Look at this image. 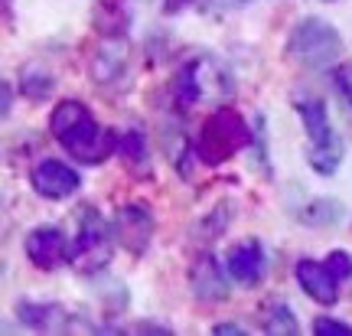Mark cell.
<instances>
[{"label": "cell", "mask_w": 352, "mask_h": 336, "mask_svg": "<svg viewBox=\"0 0 352 336\" xmlns=\"http://www.w3.org/2000/svg\"><path fill=\"white\" fill-rule=\"evenodd\" d=\"M226 268L239 284H245V287L261 284L264 271H267V255H264L261 242H258V238L235 242V245L226 251Z\"/></svg>", "instance_id": "30bf717a"}, {"label": "cell", "mask_w": 352, "mask_h": 336, "mask_svg": "<svg viewBox=\"0 0 352 336\" xmlns=\"http://www.w3.org/2000/svg\"><path fill=\"white\" fill-rule=\"evenodd\" d=\"M209 69H212V63H206V59H192V63L179 65L173 75V98L179 105H196V101L206 98Z\"/></svg>", "instance_id": "4fadbf2b"}, {"label": "cell", "mask_w": 352, "mask_h": 336, "mask_svg": "<svg viewBox=\"0 0 352 336\" xmlns=\"http://www.w3.org/2000/svg\"><path fill=\"white\" fill-rule=\"evenodd\" d=\"M346 209H342L340 200H329V196H320V200H310L297 212V219L303 225H316V229H327V225H340Z\"/></svg>", "instance_id": "2e32d148"}, {"label": "cell", "mask_w": 352, "mask_h": 336, "mask_svg": "<svg viewBox=\"0 0 352 336\" xmlns=\"http://www.w3.org/2000/svg\"><path fill=\"white\" fill-rule=\"evenodd\" d=\"M30 187L36 189L43 200H69L76 196L78 187H82V176L63 160H52V157H43V160L30 170Z\"/></svg>", "instance_id": "ba28073f"}, {"label": "cell", "mask_w": 352, "mask_h": 336, "mask_svg": "<svg viewBox=\"0 0 352 336\" xmlns=\"http://www.w3.org/2000/svg\"><path fill=\"white\" fill-rule=\"evenodd\" d=\"M327 268L336 274V281H349V277H352V255H349V251H329V255H327Z\"/></svg>", "instance_id": "d6986e66"}, {"label": "cell", "mask_w": 352, "mask_h": 336, "mask_svg": "<svg viewBox=\"0 0 352 336\" xmlns=\"http://www.w3.org/2000/svg\"><path fill=\"white\" fill-rule=\"evenodd\" d=\"M287 56L303 69H336L342 56L340 30L323 17H303L300 23L290 30Z\"/></svg>", "instance_id": "277c9868"}, {"label": "cell", "mask_w": 352, "mask_h": 336, "mask_svg": "<svg viewBox=\"0 0 352 336\" xmlns=\"http://www.w3.org/2000/svg\"><path fill=\"white\" fill-rule=\"evenodd\" d=\"M252 144H254V131L245 121V114L239 108H232V105H219L202 121L199 134H196V144H192V154L206 167H219V163L232 160L235 154H241V150L252 147Z\"/></svg>", "instance_id": "7a4b0ae2"}, {"label": "cell", "mask_w": 352, "mask_h": 336, "mask_svg": "<svg viewBox=\"0 0 352 336\" xmlns=\"http://www.w3.org/2000/svg\"><path fill=\"white\" fill-rule=\"evenodd\" d=\"M16 317L20 324L30 330H43V333H65V330H76V317L65 311L63 304H39V300H20L16 304Z\"/></svg>", "instance_id": "8fae6325"}, {"label": "cell", "mask_w": 352, "mask_h": 336, "mask_svg": "<svg viewBox=\"0 0 352 336\" xmlns=\"http://www.w3.org/2000/svg\"><path fill=\"white\" fill-rule=\"evenodd\" d=\"M3 114H10V82H3Z\"/></svg>", "instance_id": "603a6c76"}, {"label": "cell", "mask_w": 352, "mask_h": 336, "mask_svg": "<svg viewBox=\"0 0 352 336\" xmlns=\"http://www.w3.org/2000/svg\"><path fill=\"white\" fill-rule=\"evenodd\" d=\"M124 63H127V43L118 36H108L98 46V52L91 56V78L98 85L118 82V75L124 72Z\"/></svg>", "instance_id": "5bb4252c"}, {"label": "cell", "mask_w": 352, "mask_h": 336, "mask_svg": "<svg viewBox=\"0 0 352 336\" xmlns=\"http://www.w3.org/2000/svg\"><path fill=\"white\" fill-rule=\"evenodd\" d=\"M114 232L111 225L101 219L98 209L91 206H82L78 212V232L76 242H72V262L78 268H88V271H101L104 264L111 262V251H114Z\"/></svg>", "instance_id": "5b68a950"}, {"label": "cell", "mask_w": 352, "mask_h": 336, "mask_svg": "<svg viewBox=\"0 0 352 336\" xmlns=\"http://www.w3.org/2000/svg\"><path fill=\"white\" fill-rule=\"evenodd\" d=\"M333 82H336V88L342 92V98L352 105V63H342L333 69Z\"/></svg>", "instance_id": "44dd1931"}, {"label": "cell", "mask_w": 352, "mask_h": 336, "mask_svg": "<svg viewBox=\"0 0 352 336\" xmlns=\"http://www.w3.org/2000/svg\"><path fill=\"white\" fill-rule=\"evenodd\" d=\"M212 333L215 336H241L245 333V326H239V324H215Z\"/></svg>", "instance_id": "7402d4cb"}, {"label": "cell", "mask_w": 352, "mask_h": 336, "mask_svg": "<svg viewBox=\"0 0 352 336\" xmlns=\"http://www.w3.org/2000/svg\"><path fill=\"white\" fill-rule=\"evenodd\" d=\"M153 209L147 202H127L114 216V235L121 242V249H127L131 255H144L151 249L153 238Z\"/></svg>", "instance_id": "52a82bcc"}, {"label": "cell", "mask_w": 352, "mask_h": 336, "mask_svg": "<svg viewBox=\"0 0 352 336\" xmlns=\"http://www.w3.org/2000/svg\"><path fill=\"white\" fill-rule=\"evenodd\" d=\"M261 330L271 336H294L297 333V317L284 300H267L261 311Z\"/></svg>", "instance_id": "e0dca14e"}, {"label": "cell", "mask_w": 352, "mask_h": 336, "mask_svg": "<svg viewBox=\"0 0 352 336\" xmlns=\"http://www.w3.org/2000/svg\"><path fill=\"white\" fill-rule=\"evenodd\" d=\"M52 88H56V82H52V75L46 72L43 65H30V69H23V75H20V92H23L26 98L43 101L52 95Z\"/></svg>", "instance_id": "ac0fdd59"}, {"label": "cell", "mask_w": 352, "mask_h": 336, "mask_svg": "<svg viewBox=\"0 0 352 336\" xmlns=\"http://www.w3.org/2000/svg\"><path fill=\"white\" fill-rule=\"evenodd\" d=\"M297 114H300L307 140H310V167L320 176H333L340 170L346 147H342V137L336 134V127L329 121L327 101L316 98V95H303V98H297Z\"/></svg>", "instance_id": "3957f363"}, {"label": "cell", "mask_w": 352, "mask_h": 336, "mask_svg": "<svg viewBox=\"0 0 352 336\" xmlns=\"http://www.w3.org/2000/svg\"><path fill=\"white\" fill-rule=\"evenodd\" d=\"M314 333L316 336H352V326L333 317H316L314 320Z\"/></svg>", "instance_id": "ffe728a7"}, {"label": "cell", "mask_w": 352, "mask_h": 336, "mask_svg": "<svg viewBox=\"0 0 352 336\" xmlns=\"http://www.w3.org/2000/svg\"><path fill=\"white\" fill-rule=\"evenodd\" d=\"M23 251H26V258L36 264V268H43V271H56V268L72 262V245H69L63 229H56V225H36V229H30L23 238Z\"/></svg>", "instance_id": "8992f818"}, {"label": "cell", "mask_w": 352, "mask_h": 336, "mask_svg": "<svg viewBox=\"0 0 352 336\" xmlns=\"http://www.w3.org/2000/svg\"><path fill=\"white\" fill-rule=\"evenodd\" d=\"M226 271L228 268H222L219 264V258L215 255H199L196 262H192V268H189V287H192V297L202 300V304H222V300H228V281H226Z\"/></svg>", "instance_id": "9c48e42d"}, {"label": "cell", "mask_w": 352, "mask_h": 336, "mask_svg": "<svg viewBox=\"0 0 352 336\" xmlns=\"http://www.w3.org/2000/svg\"><path fill=\"white\" fill-rule=\"evenodd\" d=\"M50 134L72 160L88 163V167H98L111 154H118V134L101 125L88 112V105H82L78 98H65L52 108Z\"/></svg>", "instance_id": "6da1fadb"}, {"label": "cell", "mask_w": 352, "mask_h": 336, "mask_svg": "<svg viewBox=\"0 0 352 336\" xmlns=\"http://www.w3.org/2000/svg\"><path fill=\"white\" fill-rule=\"evenodd\" d=\"M297 284L303 287V294L316 304H336L340 300V281H336V274L327 268V262H314V258H300L297 268Z\"/></svg>", "instance_id": "7c38bea8"}, {"label": "cell", "mask_w": 352, "mask_h": 336, "mask_svg": "<svg viewBox=\"0 0 352 336\" xmlns=\"http://www.w3.org/2000/svg\"><path fill=\"white\" fill-rule=\"evenodd\" d=\"M118 154L134 176H151V150H147V137L140 131L131 127L124 134H118Z\"/></svg>", "instance_id": "9a60e30c"}]
</instances>
